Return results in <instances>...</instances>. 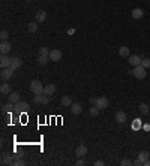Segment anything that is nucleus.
I'll return each mask as SVG.
<instances>
[{
	"label": "nucleus",
	"mask_w": 150,
	"mask_h": 166,
	"mask_svg": "<svg viewBox=\"0 0 150 166\" xmlns=\"http://www.w3.org/2000/svg\"><path fill=\"white\" fill-rule=\"evenodd\" d=\"M132 75L138 79H144L146 75H147V69L143 66V64H138V66H134V71H132Z\"/></svg>",
	"instance_id": "f257e3e1"
},
{
	"label": "nucleus",
	"mask_w": 150,
	"mask_h": 166,
	"mask_svg": "<svg viewBox=\"0 0 150 166\" xmlns=\"http://www.w3.org/2000/svg\"><path fill=\"white\" fill-rule=\"evenodd\" d=\"M30 92L33 94H44V85L39 79H33L30 82Z\"/></svg>",
	"instance_id": "f03ea898"
},
{
	"label": "nucleus",
	"mask_w": 150,
	"mask_h": 166,
	"mask_svg": "<svg viewBox=\"0 0 150 166\" xmlns=\"http://www.w3.org/2000/svg\"><path fill=\"white\" fill-rule=\"evenodd\" d=\"M149 157H150L149 151H140V153H138V157H137V160L134 162V165H137V166L144 165V162H146Z\"/></svg>",
	"instance_id": "7ed1b4c3"
},
{
	"label": "nucleus",
	"mask_w": 150,
	"mask_h": 166,
	"mask_svg": "<svg viewBox=\"0 0 150 166\" xmlns=\"http://www.w3.org/2000/svg\"><path fill=\"white\" fill-rule=\"evenodd\" d=\"M14 106H15V112H18V114H21V112L24 114V112H27L29 108H30L27 102H21V100L17 102V103H14Z\"/></svg>",
	"instance_id": "20e7f679"
},
{
	"label": "nucleus",
	"mask_w": 150,
	"mask_h": 166,
	"mask_svg": "<svg viewBox=\"0 0 150 166\" xmlns=\"http://www.w3.org/2000/svg\"><path fill=\"white\" fill-rule=\"evenodd\" d=\"M12 75H14V71H12L11 67H5V69H2V72H0V78H2L3 81H9V79L12 78Z\"/></svg>",
	"instance_id": "39448f33"
},
{
	"label": "nucleus",
	"mask_w": 150,
	"mask_h": 166,
	"mask_svg": "<svg viewBox=\"0 0 150 166\" xmlns=\"http://www.w3.org/2000/svg\"><path fill=\"white\" fill-rule=\"evenodd\" d=\"M48 57H50V60H51V61H60V60H62V57H63V55H62V51H60V50H51V51H50V55H48Z\"/></svg>",
	"instance_id": "423d86ee"
},
{
	"label": "nucleus",
	"mask_w": 150,
	"mask_h": 166,
	"mask_svg": "<svg viewBox=\"0 0 150 166\" xmlns=\"http://www.w3.org/2000/svg\"><path fill=\"white\" fill-rule=\"evenodd\" d=\"M14 160H15V156H12L9 153H5L3 157H2V163L3 165H14Z\"/></svg>",
	"instance_id": "0eeeda50"
},
{
	"label": "nucleus",
	"mask_w": 150,
	"mask_h": 166,
	"mask_svg": "<svg viewBox=\"0 0 150 166\" xmlns=\"http://www.w3.org/2000/svg\"><path fill=\"white\" fill-rule=\"evenodd\" d=\"M21 64H23V61L20 60L18 57H12V60H11V64H9V67L15 72V71H18L20 67H21Z\"/></svg>",
	"instance_id": "6e6552de"
},
{
	"label": "nucleus",
	"mask_w": 150,
	"mask_h": 166,
	"mask_svg": "<svg viewBox=\"0 0 150 166\" xmlns=\"http://www.w3.org/2000/svg\"><path fill=\"white\" fill-rule=\"evenodd\" d=\"M11 60H12V57H8L6 54H2V57H0V67H2V69H5V67H9V64H11Z\"/></svg>",
	"instance_id": "1a4fd4ad"
},
{
	"label": "nucleus",
	"mask_w": 150,
	"mask_h": 166,
	"mask_svg": "<svg viewBox=\"0 0 150 166\" xmlns=\"http://www.w3.org/2000/svg\"><path fill=\"white\" fill-rule=\"evenodd\" d=\"M108 105H110V102H108L107 97H98L96 106H98L99 109H105V108H108Z\"/></svg>",
	"instance_id": "9d476101"
},
{
	"label": "nucleus",
	"mask_w": 150,
	"mask_h": 166,
	"mask_svg": "<svg viewBox=\"0 0 150 166\" xmlns=\"http://www.w3.org/2000/svg\"><path fill=\"white\" fill-rule=\"evenodd\" d=\"M128 61H129V64H132V66H138V64H141V57L137 54H131L128 57Z\"/></svg>",
	"instance_id": "9b49d317"
},
{
	"label": "nucleus",
	"mask_w": 150,
	"mask_h": 166,
	"mask_svg": "<svg viewBox=\"0 0 150 166\" xmlns=\"http://www.w3.org/2000/svg\"><path fill=\"white\" fill-rule=\"evenodd\" d=\"M56 85L54 84H47L45 87H44V94H47V96H53L54 93H56Z\"/></svg>",
	"instance_id": "f8f14e48"
},
{
	"label": "nucleus",
	"mask_w": 150,
	"mask_h": 166,
	"mask_svg": "<svg viewBox=\"0 0 150 166\" xmlns=\"http://www.w3.org/2000/svg\"><path fill=\"white\" fill-rule=\"evenodd\" d=\"M9 51H11V43L8 40H2V43H0V53L2 54H8Z\"/></svg>",
	"instance_id": "ddd939ff"
},
{
	"label": "nucleus",
	"mask_w": 150,
	"mask_h": 166,
	"mask_svg": "<svg viewBox=\"0 0 150 166\" xmlns=\"http://www.w3.org/2000/svg\"><path fill=\"white\" fill-rule=\"evenodd\" d=\"M87 151H89V150H87V147L81 144V145H78V147H77V150H75V156H78V157H83V156H86V154H87Z\"/></svg>",
	"instance_id": "4468645a"
},
{
	"label": "nucleus",
	"mask_w": 150,
	"mask_h": 166,
	"mask_svg": "<svg viewBox=\"0 0 150 166\" xmlns=\"http://www.w3.org/2000/svg\"><path fill=\"white\" fill-rule=\"evenodd\" d=\"M60 103H62V106H65V108H71V105H72L74 102H72L71 96H63V97L60 99Z\"/></svg>",
	"instance_id": "2eb2a0df"
},
{
	"label": "nucleus",
	"mask_w": 150,
	"mask_h": 166,
	"mask_svg": "<svg viewBox=\"0 0 150 166\" xmlns=\"http://www.w3.org/2000/svg\"><path fill=\"white\" fill-rule=\"evenodd\" d=\"M116 121L120 123V124H123V123L126 121V114H125L123 111H117V112H116Z\"/></svg>",
	"instance_id": "dca6fc26"
},
{
	"label": "nucleus",
	"mask_w": 150,
	"mask_h": 166,
	"mask_svg": "<svg viewBox=\"0 0 150 166\" xmlns=\"http://www.w3.org/2000/svg\"><path fill=\"white\" fill-rule=\"evenodd\" d=\"M38 64L39 66H47L48 64V61H50V57H47V55H38Z\"/></svg>",
	"instance_id": "f3484780"
},
{
	"label": "nucleus",
	"mask_w": 150,
	"mask_h": 166,
	"mask_svg": "<svg viewBox=\"0 0 150 166\" xmlns=\"http://www.w3.org/2000/svg\"><path fill=\"white\" fill-rule=\"evenodd\" d=\"M0 92H2V94H9V93L12 92L11 90V84H8V81H3V84L0 87Z\"/></svg>",
	"instance_id": "a211bd4d"
},
{
	"label": "nucleus",
	"mask_w": 150,
	"mask_h": 166,
	"mask_svg": "<svg viewBox=\"0 0 150 166\" xmlns=\"http://www.w3.org/2000/svg\"><path fill=\"white\" fill-rule=\"evenodd\" d=\"M8 97H9V102H12V103L20 102V93L18 92H11L8 94Z\"/></svg>",
	"instance_id": "6ab92c4d"
},
{
	"label": "nucleus",
	"mask_w": 150,
	"mask_h": 166,
	"mask_svg": "<svg viewBox=\"0 0 150 166\" xmlns=\"http://www.w3.org/2000/svg\"><path fill=\"white\" fill-rule=\"evenodd\" d=\"M143 15H144V11L140 9V8H135V9L132 11V18L140 19V18H143Z\"/></svg>",
	"instance_id": "aec40b11"
},
{
	"label": "nucleus",
	"mask_w": 150,
	"mask_h": 166,
	"mask_svg": "<svg viewBox=\"0 0 150 166\" xmlns=\"http://www.w3.org/2000/svg\"><path fill=\"white\" fill-rule=\"evenodd\" d=\"M81 109H83V108H81V105H80V103H72V105H71V112H72L74 115L81 114Z\"/></svg>",
	"instance_id": "412c9836"
},
{
	"label": "nucleus",
	"mask_w": 150,
	"mask_h": 166,
	"mask_svg": "<svg viewBox=\"0 0 150 166\" xmlns=\"http://www.w3.org/2000/svg\"><path fill=\"white\" fill-rule=\"evenodd\" d=\"M119 55H120V57H126V58H128V57H129V48H128V47H120V48H119Z\"/></svg>",
	"instance_id": "4be33fe9"
},
{
	"label": "nucleus",
	"mask_w": 150,
	"mask_h": 166,
	"mask_svg": "<svg viewBox=\"0 0 150 166\" xmlns=\"http://www.w3.org/2000/svg\"><path fill=\"white\" fill-rule=\"evenodd\" d=\"M47 19V12L45 11H39L36 14V21L38 22H44Z\"/></svg>",
	"instance_id": "5701e85b"
},
{
	"label": "nucleus",
	"mask_w": 150,
	"mask_h": 166,
	"mask_svg": "<svg viewBox=\"0 0 150 166\" xmlns=\"http://www.w3.org/2000/svg\"><path fill=\"white\" fill-rule=\"evenodd\" d=\"M138 109H140V112H141L143 115H147V114H149V105H147V103H140Z\"/></svg>",
	"instance_id": "b1692460"
},
{
	"label": "nucleus",
	"mask_w": 150,
	"mask_h": 166,
	"mask_svg": "<svg viewBox=\"0 0 150 166\" xmlns=\"http://www.w3.org/2000/svg\"><path fill=\"white\" fill-rule=\"evenodd\" d=\"M12 109H15V106H14V103L12 102H9V103H6L5 106H3V114H6V112H11Z\"/></svg>",
	"instance_id": "393cba45"
},
{
	"label": "nucleus",
	"mask_w": 150,
	"mask_h": 166,
	"mask_svg": "<svg viewBox=\"0 0 150 166\" xmlns=\"http://www.w3.org/2000/svg\"><path fill=\"white\" fill-rule=\"evenodd\" d=\"M27 29H29V32H30V33H36V32H38V21H35V22H30Z\"/></svg>",
	"instance_id": "a878e982"
},
{
	"label": "nucleus",
	"mask_w": 150,
	"mask_h": 166,
	"mask_svg": "<svg viewBox=\"0 0 150 166\" xmlns=\"http://www.w3.org/2000/svg\"><path fill=\"white\" fill-rule=\"evenodd\" d=\"M42 96L44 94H35L33 96V103L35 105H42Z\"/></svg>",
	"instance_id": "bb28decb"
},
{
	"label": "nucleus",
	"mask_w": 150,
	"mask_h": 166,
	"mask_svg": "<svg viewBox=\"0 0 150 166\" xmlns=\"http://www.w3.org/2000/svg\"><path fill=\"white\" fill-rule=\"evenodd\" d=\"M50 51H51V50H48L47 47H42V48H39V55H47V57H48V55H50Z\"/></svg>",
	"instance_id": "cd10ccee"
},
{
	"label": "nucleus",
	"mask_w": 150,
	"mask_h": 166,
	"mask_svg": "<svg viewBox=\"0 0 150 166\" xmlns=\"http://www.w3.org/2000/svg\"><path fill=\"white\" fill-rule=\"evenodd\" d=\"M99 108L96 106V105H92V108H90V115H93V117H96L98 114H99Z\"/></svg>",
	"instance_id": "c85d7f7f"
},
{
	"label": "nucleus",
	"mask_w": 150,
	"mask_h": 166,
	"mask_svg": "<svg viewBox=\"0 0 150 166\" xmlns=\"http://www.w3.org/2000/svg\"><path fill=\"white\" fill-rule=\"evenodd\" d=\"M120 165L122 166H131V165H134V162H132L131 159H123V160L120 162Z\"/></svg>",
	"instance_id": "c756f323"
},
{
	"label": "nucleus",
	"mask_w": 150,
	"mask_h": 166,
	"mask_svg": "<svg viewBox=\"0 0 150 166\" xmlns=\"http://www.w3.org/2000/svg\"><path fill=\"white\" fill-rule=\"evenodd\" d=\"M8 37H9V33H8L6 30H2V32H0V39H2V40H8Z\"/></svg>",
	"instance_id": "7c9ffc66"
},
{
	"label": "nucleus",
	"mask_w": 150,
	"mask_h": 166,
	"mask_svg": "<svg viewBox=\"0 0 150 166\" xmlns=\"http://www.w3.org/2000/svg\"><path fill=\"white\" fill-rule=\"evenodd\" d=\"M141 64H143L146 69H149L150 67V58H141Z\"/></svg>",
	"instance_id": "2f4dec72"
},
{
	"label": "nucleus",
	"mask_w": 150,
	"mask_h": 166,
	"mask_svg": "<svg viewBox=\"0 0 150 166\" xmlns=\"http://www.w3.org/2000/svg\"><path fill=\"white\" fill-rule=\"evenodd\" d=\"M26 165V162L20 157V159H17V160H14V166H24Z\"/></svg>",
	"instance_id": "473e14b6"
},
{
	"label": "nucleus",
	"mask_w": 150,
	"mask_h": 166,
	"mask_svg": "<svg viewBox=\"0 0 150 166\" xmlns=\"http://www.w3.org/2000/svg\"><path fill=\"white\" fill-rule=\"evenodd\" d=\"M48 103H50V96L44 94L42 96V105H48Z\"/></svg>",
	"instance_id": "72a5a7b5"
},
{
	"label": "nucleus",
	"mask_w": 150,
	"mask_h": 166,
	"mask_svg": "<svg viewBox=\"0 0 150 166\" xmlns=\"http://www.w3.org/2000/svg\"><path fill=\"white\" fill-rule=\"evenodd\" d=\"M132 127H134V129H140V127H141V124H140V118H137V120H135V123H134V126H132Z\"/></svg>",
	"instance_id": "f704fd0d"
},
{
	"label": "nucleus",
	"mask_w": 150,
	"mask_h": 166,
	"mask_svg": "<svg viewBox=\"0 0 150 166\" xmlns=\"http://www.w3.org/2000/svg\"><path fill=\"white\" fill-rule=\"evenodd\" d=\"M104 165H105L104 160H96V162H95V166H104Z\"/></svg>",
	"instance_id": "c9c22d12"
},
{
	"label": "nucleus",
	"mask_w": 150,
	"mask_h": 166,
	"mask_svg": "<svg viewBox=\"0 0 150 166\" xmlns=\"http://www.w3.org/2000/svg\"><path fill=\"white\" fill-rule=\"evenodd\" d=\"M75 165H77V166H83V165H84V160H83V159L80 157V159L77 160V163H75Z\"/></svg>",
	"instance_id": "e433bc0d"
},
{
	"label": "nucleus",
	"mask_w": 150,
	"mask_h": 166,
	"mask_svg": "<svg viewBox=\"0 0 150 166\" xmlns=\"http://www.w3.org/2000/svg\"><path fill=\"white\" fill-rule=\"evenodd\" d=\"M96 102H98V97H90V103L92 105H96Z\"/></svg>",
	"instance_id": "4c0bfd02"
},
{
	"label": "nucleus",
	"mask_w": 150,
	"mask_h": 166,
	"mask_svg": "<svg viewBox=\"0 0 150 166\" xmlns=\"http://www.w3.org/2000/svg\"><path fill=\"white\" fill-rule=\"evenodd\" d=\"M144 166H150V160H149V159H147V160L144 162Z\"/></svg>",
	"instance_id": "58836bf2"
},
{
	"label": "nucleus",
	"mask_w": 150,
	"mask_h": 166,
	"mask_svg": "<svg viewBox=\"0 0 150 166\" xmlns=\"http://www.w3.org/2000/svg\"><path fill=\"white\" fill-rule=\"evenodd\" d=\"M27 2H32V0H27Z\"/></svg>",
	"instance_id": "ea45409f"
}]
</instances>
